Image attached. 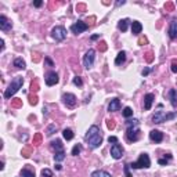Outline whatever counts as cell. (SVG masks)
Listing matches in <instances>:
<instances>
[{"label": "cell", "instance_id": "f35d334b", "mask_svg": "<svg viewBox=\"0 0 177 177\" xmlns=\"http://www.w3.org/2000/svg\"><path fill=\"white\" fill-rule=\"evenodd\" d=\"M145 61L147 63H152V61H154V54L151 51H148L145 54Z\"/></svg>", "mask_w": 177, "mask_h": 177}, {"label": "cell", "instance_id": "cb8c5ba5", "mask_svg": "<svg viewBox=\"0 0 177 177\" xmlns=\"http://www.w3.org/2000/svg\"><path fill=\"white\" fill-rule=\"evenodd\" d=\"M21 176L22 177H35V172L28 169V167H24L21 170Z\"/></svg>", "mask_w": 177, "mask_h": 177}, {"label": "cell", "instance_id": "d6a6232c", "mask_svg": "<svg viewBox=\"0 0 177 177\" xmlns=\"http://www.w3.org/2000/svg\"><path fill=\"white\" fill-rule=\"evenodd\" d=\"M31 91L32 93H38L39 91V83H38V80H33L31 83Z\"/></svg>", "mask_w": 177, "mask_h": 177}, {"label": "cell", "instance_id": "bcb514c9", "mask_svg": "<svg viewBox=\"0 0 177 177\" xmlns=\"http://www.w3.org/2000/svg\"><path fill=\"white\" fill-rule=\"evenodd\" d=\"M138 44H140V46H144V44H147V39H145V38H140V39H138Z\"/></svg>", "mask_w": 177, "mask_h": 177}, {"label": "cell", "instance_id": "f546056e", "mask_svg": "<svg viewBox=\"0 0 177 177\" xmlns=\"http://www.w3.org/2000/svg\"><path fill=\"white\" fill-rule=\"evenodd\" d=\"M80 152H82V145H80V144H76V145L72 148V155L73 156H78Z\"/></svg>", "mask_w": 177, "mask_h": 177}, {"label": "cell", "instance_id": "9a60e30c", "mask_svg": "<svg viewBox=\"0 0 177 177\" xmlns=\"http://www.w3.org/2000/svg\"><path fill=\"white\" fill-rule=\"evenodd\" d=\"M11 28H13L11 21H9L4 15H1V17H0V29H1V31H9Z\"/></svg>", "mask_w": 177, "mask_h": 177}, {"label": "cell", "instance_id": "6f0895ef", "mask_svg": "<svg viewBox=\"0 0 177 177\" xmlns=\"http://www.w3.org/2000/svg\"><path fill=\"white\" fill-rule=\"evenodd\" d=\"M43 114H44V115H47V108H46V107L43 108Z\"/></svg>", "mask_w": 177, "mask_h": 177}, {"label": "cell", "instance_id": "30bf717a", "mask_svg": "<svg viewBox=\"0 0 177 177\" xmlns=\"http://www.w3.org/2000/svg\"><path fill=\"white\" fill-rule=\"evenodd\" d=\"M111 155L114 159H120L123 156V147L120 145L119 143H116L111 147Z\"/></svg>", "mask_w": 177, "mask_h": 177}, {"label": "cell", "instance_id": "e575fe53", "mask_svg": "<svg viewBox=\"0 0 177 177\" xmlns=\"http://www.w3.org/2000/svg\"><path fill=\"white\" fill-rule=\"evenodd\" d=\"M38 101H39V98H38L36 94H31V95H29V104L31 105H36Z\"/></svg>", "mask_w": 177, "mask_h": 177}, {"label": "cell", "instance_id": "7c38bea8", "mask_svg": "<svg viewBox=\"0 0 177 177\" xmlns=\"http://www.w3.org/2000/svg\"><path fill=\"white\" fill-rule=\"evenodd\" d=\"M149 138H151V141H154V143H161V141L163 140V133L159 132V130H151V132H149Z\"/></svg>", "mask_w": 177, "mask_h": 177}, {"label": "cell", "instance_id": "ffe728a7", "mask_svg": "<svg viewBox=\"0 0 177 177\" xmlns=\"http://www.w3.org/2000/svg\"><path fill=\"white\" fill-rule=\"evenodd\" d=\"M125 61H126V51H120L116 55V58H115V64L116 65H122Z\"/></svg>", "mask_w": 177, "mask_h": 177}, {"label": "cell", "instance_id": "6da1fadb", "mask_svg": "<svg viewBox=\"0 0 177 177\" xmlns=\"http://www.w3.org/2000/svg\"><path fill=\"white\" fill-rule=\"evenodd\" d=\"M84 140L87 141V144H89V147H90L91 149L98 148V147L103 144V136H101L100 127L95 125L91 126V127L87 130L86 136H84Z\"/></svg>", "mask_w": 177, "mask_h": 177}, {"label": "cell", "instance_id": "d4e9b609", "mask_svg": "<svg viewBox=\"0 0 177 177\" xmlns=\"http://www.w3.org/2000/svg\"><path fill=\"white\" fill-rule=\"evenodd\" d=\"M63 136H64V138H65L66 141H69V140H72L73 138V132L71 130V129H64Z\"/></svg>", "mask_w": 177, "mask_h": 177}, {"label": "cell", "instance_id": "4316f807", "mask_svg": "<svg viewBox=\"0 0 177 177\" xmlns=\"http://www.w3.org/2000/svg\"><path fill=\"white\" fill-rule=\"evenodd\" d=\"M42 140L43 137L40 133H36V134L33 136V145H40L42 144Z\"/></svg>", "mask_w": 177, "mask_h": 177}, {"label": "cell", "instance_id": "484cf974", "mask_svg": "<svg viewBox=\"0 0 177 177\" xmlns=\"http://www.w3.org/2000/svg\"><path fill=\"white\" fill-rule=\"evenodd\" d=\"M64 159H65V152H64V151L55 152V155H54V161H55V162H61Z\"/></svg>", "mask_w": 177, "mask_h": 177}, {"label": "cell", "instance_id": "5bb4252c", "mask_svg": "<svg viewBox=\"0 0 177 177\" xmlns=\"http://www.w3.org/2000/svg\"><path fill=\"white\" fill-rule=\"evenodd\" d=\"M167 33H169V38H170V39H177V21L176 20H173V21L170 22Z\"/></svg>", "mask_w": 177, "mask_h": 177}, {"label": "cell", "instance_id": "ee69618b", "mask_svg": "<svg viewBox=\"0 0 177 177\" xmlns=\"http://www.w3.org/2000/svg\"><path fill=\"white\" fill-rule=\"evenodd\" d=\"M129 167H130V165H129V163H126V165H125V174H126V177H132L130 172H129Z\"/></svg>", "mask_w": 177, "mask_h": 177}, {"label": "cell", "instance_id": "11a10c76", "mask_svg": "<svg viewBox=\"0 0 177 177\" xmlns=\"http://www.w3.org/2000/svg\"><path fill=\"white\" fill-rule=\"evenodd\" d=\"M100 38V35H94V36H91V40H95V39H98Z\"/></svg>", "mask_w": 177, "mask_h": 177}, {"label": "cell", "instance_id": "7dc6e473", "mask_svg": "<svg viewBox=\"0 0 177 177\" xmlns=\"http://www.w3.org/2000/svg\"><path fill=\"white\" fill-rule=\"evenodd\" d=\"M100 50H101V51H105V50H107V43H105V42L101 43V46H100Z\"/></svg>", "mask_w": 177, "mask_h": 177}, {"label": "cell", "instance_id": "52a82bcc", "mask_svg": "<svg viewBox=\"0 0 177 177\" xmlns=\"http://www.w3.org/2000/svg\"><path fill=\"white\" fill-rule=\"evenodd\" d=\"M94 58H95V51H94L93 49H90L89 51L84 54V57H83V65H84V68L90 69V68H91V66L94 65Z\"/></svg>", "mask_w": 177, "mask_h": 177}, {"label": "cell", "instance_id": "f907efd6", "mask_svg": "<svg viewBox=\"0 0 177 177\" xmlns=\"http://www.w3.org/2000/svg\"><path fill=\"white\" fill-rule=\"evenodd\" d=\"M76 9H78V10H86V4H78Z\"/></svg>", "mask_w": 177, "mask_h": 177}, {"label": "cell", "instance_id": "ac0fdd59", "mask_svg": "<svg viewBox=\"0 0 177 177\" xmlns=\"http://www.w3.org/2000/svg\"><path fill=\"white\" fill-rule=\"evenodd\" d=\"M129 22H130V20H129V18H125V20H120V21L118 22V28H119V31H122V32H126V31H127V26H129Z\"/></svg>", "mask_w": 177, "mask_h": 177}, {"label": "cell", "instance_id": "ab89813d", "mask_svg": "<svg viewBox=\"0 0 177 177\" xmlns=\"http://www.w3.org/2000/svg\"><path fill=\"white\" fill-rule=\"evenodd\" d=\"M173 9H174V4L172 1H167L166 4H165V10L166 11H173Z\"/></svg>", "mask_w": 177, "mask_h": 177}, {"label": "cell", "instance_id": "83f0119b", "mask_svg": "<svg viewBox=\"0 0 177 177\" xmlns=\"http://www.w3.org/2000/svg\"><path fill=\"white\" fill-rule=\"evenodd\" d=\"M11 107H13V108H21L22 100L21 98H14V100H11Z\"/></svg>", "mask_w": 177, "mask_h": 177}, {"label": "cell", "instance_id": "4fadbf2b", "mask_svg": "<svg viewBox=\"0 0 177 177\" xmlns=\"http://www.w3.org/2000/svg\"><path fill=\"white\" fill-rule=\"evenodd\" d=\"M154 100H155V94H152V93L145 94V97H144V109H145V111L151 109Z\"/></svg>", "mask_w": 177, "mask_h": 177}, {"label": "cell", "instance_id": "f5cc1de1", "mask_svg": "<svg viewBox=\"0 0 177 177\" xmlns=\"http://www.w3.org/2000/svg\"><path fill=\"white\" fill-rule=\"evenodd\" d=\"M126 1L125 0H122V1H120V0H119V1H116V6H123V4H125Z\"/></svg>", "mask_w": 177, "mask_h": 177}, {"label": "cell", "instance_id": "74e56055", "mask_svg": "<svg viewBox=\"0 0 177 177\" xmlns=\"http://www.w3.org/2000/svg\"><path fill=\"white\" fill-rule=\"evenodd\" d=\"M42 176L43 177H53V172L50 169H43L42 170Z\"/></svg>", "mask_w": 177, "mask_h": 177}, {"label": "cell", "instance_id": "db71d44e", "mask_svg": "<svg viewBox=\"0 0 177 177\" xmlns=\"http://www.w3.org/2000/svg\"><path fill=\"white\" fill-rule=\"evenodd\" d=\"M0 44H1V51H3V50H4V40H3V39L0 40Z\"/></svg>", "mask_w": 177, "mask_h": 177}, {"label": "cell", "instance_id": "8992f818", "mask_svg": "<svg viewBox=\"0 0 177 177\" xmlns=\"http://www.w3.org/2000/svg\"><path fill=\"white\" fill-rule=\"evenodd\" d=\"M51 36L55 42H63L66 38V29L64 26H55V28H53Z\"/></svg>", "mask_w": 177, "mask_h": 177}, {"label": "cell", "instance_id": "8fae6325", "mask_svg": "<svg viewBox=\"0 0 177 177\" xmlns=\"http://www.w3.org/2000/svg\"><path fill=\"white\" fill-rule=\"evenodd\" d=\"M58 80H60V78H58L57 72H54V71L47 72V75H46V84L47 86H54V84L58 83Z\"/></svg>", "mask_w": 177, "mask_h": 177}, {"label": "cell", "instance_id": "7402d4cb", "mask_svg": "<svg viewBox=\"0 0 177 177\" xmlns=\"http://www.w3.org/2000/svg\"><path fill=\"white\" fill-rule=\"evenodd\" d=\"M91 177H111V174L105 170H95L91 173Z\"/></svg>", "mask_w": 177, "mask_h": 177}, {"label": "cell", "instance_id": "603a6c76", "mask_svg": "<svg viewBox=\"0 0 177 177\" xmlns=\"http://www.w3.org/2000/svg\"><path fill=\"white\" fill-rule=\"evenodd\" d=\"M169 97H170V103H172V105H176L177 104V90L172 89V90L169 91Z\"/></svg>", "mask_w": 177, "mask_h": 177}, {"label": "cell", "instance_id": "8d00e7d4", "mask_svg": "<svg viewBox=\"0 0 177 177\" xmlns=\"http://www.w3.org/2000/svg\"><path fill=\"white\" fill-rule=\"evenodd\" d=\"M55 130H57V126L55 125H50L49 126V129H47V136H51L55 133Z\"/></svg>", "mask_w": 177, "mask_h": 177}, {"label": "cell", "instance_id": "b9f144b4", "mask_svg": "<svg viewBox=\"0 0 177 177\" xmlns=\"http://www.w3.org/2000/svg\"><path fill=\"white\" fill-rule=\"evenodd\" d=\"M172 72L177 73V60H173V61H172Z\"/></svg>", "mask_w": 177, "mask_h": 177}, {"label": "cell", "instance_id": "2e32d148", "mask_svg": "<svg viewBox=\"0 0 177 177\" xmlns=\"http://www.w3.org/2000/svg\"><path fill=\"white\" fill-rule=\"evenodd\" d=\"M119 109H120V101H119V98H112L109 105H108V111L109 112H115V111H119Z\"/></svg>", "mask_w": 177, "mask_h": 177}, {"label": "cell", "instance_id": "c3c4849f", "mask_svg": "<svg viewBox=\"0 0 177 177\" xmlns=\"http://www.w3.org/2000/svg\"><path fill=\"white\" fill-rule=\"evenodd\" d=\"M151 72V69H149V68H145V69H143V76H147V75H148V73Z\"/></svg>", "mask_w": 177, "mask_h": 177}, {"label": "cell", "instance_id": "d590c367", "mask_svg": "<svg viewBox=\"0 0 177 177\" xmlns=\"http://www.w3.org/2000/svg\"><path fill=\"white\" fill-rule=\"evenodd\" d=\"M107 127H108L109 130H114L115 127H116V123H115L114 119H108V120H107Z\"/></svg>", "mask_w": 177, "mask_h": 177}, {"label": "cell", "instance_id": "e0dca14e", "mask_svg": "<svg viewBox=\"0 0 177 177\" xmlns=\"http://www.w3.org/2000/svg\"><path fill=\"white\" fill-rule=\"evenodd\" d=\"M141 31H143V25H141V22H138V21L132 22V33H133V35H140Z\"/></svg>", "mask_w": 177, "mask_h": 177}, {"label": "cell", "instance_id": "5b68a950", "mask_svg": "<svg viewBox=\"0 0 177 177\" xmlns=\"http://www.w3.org/2000/svg\"><path fill=\"white\" fill-rule=\"evenodd\" d=\"M126 137L130 143H136L140 138V130L138 126H127V132H126Z\"/></svg>", "mask_w": 177, "mask_h": 177}, {"label": "cell", "instance_id": "ba28073f", "mask_svg": "<svg viewBox=\"0 0 177 177\" xmlns=\"http://www.w3.org/2000/svg\"><path fill=\"white\" fill-rule=\"evenodd\" d=\"M89 29V24H86L83 21H76L75 24L71 25V31L75 33V35H79V33H83L84 31H87Z\"/></svg>", "mask_w": 177, "mask_h": 177}, {"label": "cell", "instance_id": "277c9868", "mask_svg": "<svg viewBox=\"0 0 177 177\" xmlns=\"http://www.w3.org/2000/svg\"><path fill=\"white\" fill-rule=\"evenodd\" d=\"M149 166H151V159H149L148 154H141L140 158H138V161H137V162H133V163L130 165V167H133V169H143V167L148 169Z\"/></svg>", "mask_w": 177, "mask_h": 177}, {"label": "cell", "instance_id": "f1b7e54d", "mask_svg": "<svg viewBox=\"0 0 177 177\" xmlns=\"http://www.w3.org/2000/svg\"><path fill=\"white\" fill-rule=\"evenodd\" d=\"M122 115H123V116H125L126 119H127V118H130V116H133V109H132L130 107H126L125 109L122 111Z\"/></svg>", "mask_w": 177, "mask_h": 177}, {"label": "cell", "instance_id": "3957f363", "mask_svg": "<svg viewBox=\"0 0 177 177\" xmlns=\"http://www.w3.org/2000/svg\"><path fill=\"white\" fill-rule=\"evenodd\" d=\"M177 116V112H163V111H158L155 112V115L152 116V122L154 123H163V122H166V120H172V119H174Z\"/></svg>", "mask_w": 177, "mask_h": 177}, {"label": "cell", "instance_id": "9c48e42d", "mask_svg": "<svg viewBox=\"0 0 177 177\" xmlns=\"http://www.w3.org/2000/svg\"><path fill=\"white\" fill-rule=\"evenodd\" d=\"M63 101L64 104L66 105L68 108H73L75 105H76V103H78V100H76V95L72 93H65L63 95Z\"/></svg>", "mask_w": 177, "mask_h": 177}, {"label": "cell", "instance_id": "f6af8a7d", "mask_svg": "<svg viewBox=\"0 0 177 177\" xmlns=\"http://www.w3.org/2000/svg\"><path fill=\"white\" fill-rule=\"evenodd\" d=\"M44 63L47 64L49 66H54V63H53V61L50 60V58H49V57H46V58H44Z\"/></svg>", "mask_w": 177, "mask_h": 177}, {"label": "cell", "instance_id": "60d3db41", "mask_svg": "<svg viewBox=\"0 0 177 177\" xmlns=\"http://www.w3.org/2000/svg\"><path fill=\"white\" fill-rule=\"evenodd\" d=\"M126 125H127V126H138V120H137V119H133V120H127V122H126Z\"/></svg>", "mask_w": 177, "mask_h": 177}, {"label": "cell", "instance_id": "d6986e66", "mask_svg": "<svg viewBox=\"0 0 177 177\" xmlns=\"http://www.w3.org/2000/svg\"><path fill=\"white\" fill-rule=\"evenodd\" d=\"M14 66L18 68V69H25V68H26V64H25V61L22 60L21 57H17V58L14 60Z\"/></svg>", "mask_w": 177, "mask_h": 177}, {"label": "cell", "instance_id": "9f6ffc18", "mask_svg": "<svg viewBox=\"0 0 177 177\" xmlns=\"http://www.w3.org/2000/svg\"><path fill=\"white\" fill-rule=\"evenodd\" d=\"M55 167H57V170H61V169H63V166H61L60 163H58V165H55Z\"/></svg>", "mask_w": 177, "mask_h": 177}, {"label": "cell", "instance_id": "836d02e7", "mask_svg": "<svg viewBox=\"0 0 177 177\" xmlns=\"http://www.w3.org/2000/svg\"><path fill=\"white\" fill-rule=\"evenodd\" d=\"M170 159H172V155H170V154H167V156L165 155V159H159V161H158V163H159V165H167Z\"/></svg>", "mask_w": 177, "mask_h": 177}, {"label": "cell", "instance_id": "7a4b0ae2", "mask_svg": "<svg viewBox=\"0 0 177 177\" xmlns=\"http://www.w3.org/2000/svg\"><path fill=\"white\" fill-rule=\"evenodd\" d=\"M22 84H24L22 76H15V78L11 80V83L9 84V87L6 89V91H4V98H7V100L11 98V97L22 87Z\"/></svg>", "mask_w": 177, "mask_h": 177}, {"label": "cell", "instance_id": "681fc988", "mask_svg": "<svg viewBox=\"0 0 177 177\" xmlns=\"http://www.w3.org/2000/svg\"><path fill=\"white\" fill-rule=\"evenodd\" d=\"M42 4H43V1H40V0H38V1H33V6H35V7H40Z\"/></svg>", "mask_w": 177, "mask_h": 177}, {"label": "cell", "instance_id": "7bdbcfd3", "mask_svg": "<svg viewBox=\"0 0 177 177\" xmlns=\"http://www.w3.org/2000/svg\"><path fill=\"white\" fill-rule=\"evenodd\" d=\"M108 143H109V144H111V143H112V144H116V143H118V137H115V136L108 137Z\"/></svg>", "mask_w": 177, "mask_h": 177}, {"label": "cell", "instance_id": "816d5d0a", "mask_svg": "<svg viewBox=\"0 0 177 177\" xmlns=\"http://www.w3.org/2000/svg\"><path fill=\"white\" fill-rule=\"evenodd\" d=\"M39 60H40V57H39V54H35V58H33V61H35V63H38Z\"/></svg>", "mask_w": 177, "mask_h": 177}, {"label": "cell", "instance_id": "1f68e13d", "mask_svg": "<svg viewBox=\"0 0 177 177\" xmlns=\"http://www.w3.org/2000/svg\"><path fill=\"white\" fill-rule=\"evenodd\" d=\"M21 154H22V156H24V158H29V156H31V154H32V148H31V147H26V148H24Z\"/></svg>", "mask_w": 177, "mask_h": 177}, {"label": "cell", "instance_id": "44dd1931", "mask_svg": "<svg viewBox=\"0 0 177 177\" xmlns=\"http://www.w3.org/2000/svg\"><path fill=\"white\" fill-rule=\"evenodd\" d=\"M51 148L53 149H55V152H58V151H64L63 144H61V140H54V141H51Z\"/></svg>", "mask_w": 177, "mask_h": 177}, {"label": "cell", "instance_id": "4dcf8cb0", "mask_svg": "<svg viewBox=\"0 0 177 177\" xmlns=\"http://www.w3.org/2000/svg\"><path fill=\"white\" fill-rule=\"evenodd\" d=\"M72 82H73V84H75V86H78V87H82V86H83V80H82V78H80V76H75Z\"/></svg>", "mask_w": 177, "mask_h": 177}]
</instances>
